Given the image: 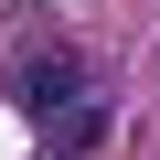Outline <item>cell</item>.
<instances>
[{
    "mask_svg": "<svg viewBox=\"0 0 160 160\" xmlns=\"http://www.w3.org/2000/svg\"><path fill=\"white\" fill-rule=\"evenodd\" d=\"M75 96H96L86 53H64V43H53V53H32V64H22V107H32V118H53V107H75Z\"/></svg>",
    "mask_w": 160,
    "mask_h": 160,
    "instance_id": "obj_1",
    "label": "cell"
},
{
    "mask_svg": "<svg viewBox=\"0 0 160 160\" xmlns=\"http://www.w3.org/2000/svg\"><path fill=\"white\" fill-rule=\"evenodd\" d=\"M107 128H118V118H107V96H75V107H53V149H64V160L107 149Z\"/></svg>",
    "mask_w": 160,
    "mask_h": 160,
    "instance_id": "obj_2",
    "label": "cell"
}]
</instances>
